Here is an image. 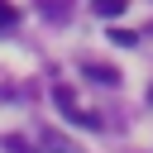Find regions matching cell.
Returning a JSON list of instances; mask_svg holds the SVG:
<instances>
[{
    "label": "cell",
    "mask_w": 153,
    "mask_h": 153,
    "mask_svg": "<svg viewBox=\"0 0 153 153\" xmlns=\"http://www.w3.org/2000/svg\"><path fill=\"white\" fill-rule=\"evenodd\" d=\"M53 100H57L62 110H76V96H72V86H53Z\"/></svg>",
    "instance_id": "cell-4"
},
{
    "label": "cell",
    "mask_w": 153,
    "mask_h": 153,
    "mask_svg": "<svg viewBox=\"0 0 153 153\" xmlns=\"http://www.w3.org/2000/svg\"><path fill=\"white\" fill-rule=\"evenodd\" d=\"M148 100H153V91H148Z\"/></svg>",
    "instance_id": "cell-10"
},
{
    "label": "cell",
    "mask_w": 153,
    "mask_h": 153,
    "mask_svg": "<svg viewBox=\"0 0 153 153\" xmlns=\"http://www.w3.org/2000/svg\"><path fill=\"white\" fill-rule=\"evenodd\" d=\"M86 76H91V81H100V86H115V81H120V72H115V67H105V62H86Z\"/></svg>",
    "instance_id": "cell-1"
},
{
    "label": "cell",
    "mask_w": 153,
    "mask_h": 153,
    "mask_svg": "<svg viewBox=\"0 0 153 153\" xmlns=\"http://www.w3.org/2000/svg\"><path fill=\"white\" fill-rule=\"evenodd\" d=\"M14 19H19V10H14V5H10V0H0V29H10V24H14Z\"/></svg>",
    "instance_id": "cell-8"
},
{
    "label": "cell",
    "mask_w": 153,
    "mask_h": 153,
    "mask_svg": "<svg viewBox=\"0 0 153 153\" xmlns=\"http://www.w3.org/2000/svg\"><path fill=\"white\" fill-rule=\"evenodd\" d=\"M14 153H29V148H24V143H19V139H14Z\"/></svg>",
    "instance_id": "cell-9"
},
{
    "label": "cell",
    "mask_w": 153,
    "mask_h": 153,
    "mask_svg": "<svg viewBox=\"0 0 153 153\" xmlns=\"http://www.w3.org/2000/svg\"><path fill=\"white\" fill-rule=\"evenodd\" d=\"M110 43H120V48H134V43H139V33H129V29H110Z\"/></svg>",
    "instance_id": "cell-5"
},
{
    "label": "cell",
    "mask_w": 153,
    "mask_h": 153,
    "mask_svg": "<svg viewBox=\"0 0 153 153\" xmlns=\"http://www.w3.org/2000/svg\"><path fill=\"white\" fill-rule=\"evenodd\" d=\"M72 120H76L81 129H96V124H100V115H91V110H72Z\"/></svg>",
    "instance_id": "cell-6"
},
{
    "label": "cell",
    "mask_w": 153,
    "mask_h": 153,
    "mask_svg": "<svg viewBox=\"0 0 153 153\" xmlns=\"http://www.w3.org/2000/svg\"><path fill=\"white\" fill-rule=\"evenodd\" d=\"M43 148H48V153H76V148H72V139H62V134H53V129L43 134Z\"/></svg>",
    "instance_id": "cell-2"
},
{
    "label": "cell",
    "mask_w": 153,
    "mask_h": 153,
    "mask_svg": "<svg viewBox=\"0 0 153 153\" xmlns=\"http://www.w3.org/2000/svg\"><path fill=\"white\" fill-rule=\"evenodd\" d=\"M43 14H48V19H62V14H67V0H43Z\"/></svg>",
    "instance_id": "cell-7"
},
{
    "label": "cell",
    "mask_w": 153,
    "mask_h": 153,
    "mask_svg": "<svg viewBox=\"0 0 153 153\" xmlns=\"http://www.w3.org/2000/svg\"><path fill=\"white\" fill-rule=\"evenodd\" d=\"M91 5H96V14H100V19H115V14H124V5H129V0H91Z\"/></svg>",
    "instance_id": "cell-3"
}]
</instances>
